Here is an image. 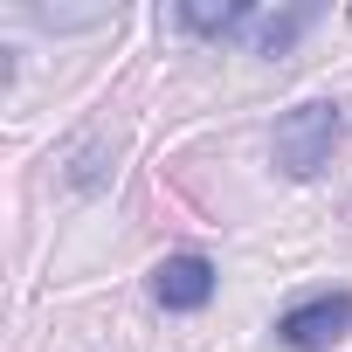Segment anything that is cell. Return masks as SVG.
Wrapping results in <instances>:
<instances>
[{
    "label": "cell",
    "mask_w": 352,
    "mask_h": 352,
    "mask_svg": "<svg viewBox=\"0 0 352 352\" xmlns=\"http://www.w3.org/2000/svg\"><path fill=\"white\" fill-rule=\"evenodd\" d=\"M173 21H180L187 35H214V42H242L249 35V21H256V8H242V0H235V8H201V0H180V8H173Z\"/></svg>",
    "instance_id": "5"
},
{
    "label": "cell",
    "mask_w": 352,
    "mask_h": 352,
    "mask_svg": "<svg viewBox=\"0 0 352 352\" xmlns=\"http://www.w3.org/2000/svg\"><path fill=\"white\" fill-rule=\"evenodd\" d=\"M338 145H345V104H331V97L290 104L276 118V131H270V159H276V173H290V180H318Z\"/></svg>",
    "instance_id": "1"
},
{
    "label": "cell",
    "mask_w": 352,
    "mask_h": 352,
    "mask_svg": "<svg viewBox=\"0 0 352 352\" xmlns=\"http://www.w3.org/2000/svg\"><path fill=\"white\" fill-rule=\"evenodd\" d=\"M311 21H318V8H256V21H249L242 42H249L256 56H290Z\"/></svg>",
    "instance_id": "4"
},
{
    "label": "cell",
    "mask_w": 352,
    "mask_h": 352,
    "mask_svg": "<svg viewBox=\"0 0 352 352\" xmlns=\"http://www.w3.org/2000/svg\"><path fill=\"white\" fill-rule=\"evenodd\" d=\"M214 283H221V270H214L201 249H180V256H166V263L152 270V297H159L166 311H208V304H214Z\"/></svg>",
    "instance_id": "3"
},
{
    "label": "cell",
    "mask_w": 352,
    "mask_h": 352,
    "mask_svg": "<svg viewBox=\"0 0 352 352\" xmlns=\"http://www.w3.org/2000/svg\"><path fill=\"white\" fill-rule=\"evenodd\" d=\"M276 338H283L290 352H331L338 338H352V290L297 297V304L276 318Z\"/></svg>",
    "instance_id": "2"
}]
</instances>
